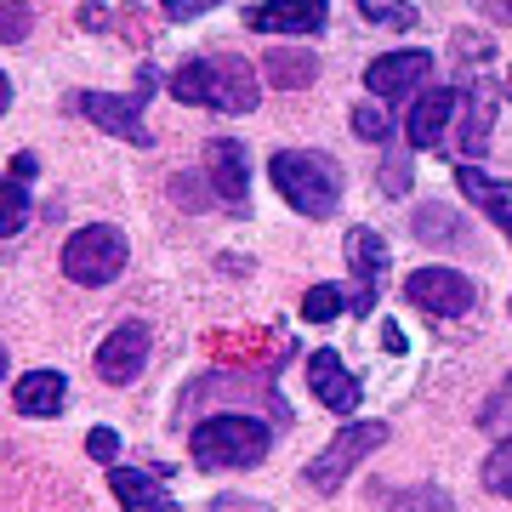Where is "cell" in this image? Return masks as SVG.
<instances>
[{"label":"cell","mask_w":512,"mask_h":512,"mask_svg":"<svg viewBox=\"0 0 512 512\" xmlns=\"http://www.w3.org/2000/svg\"><path fill=\"white\" fill-rule=\"evenodd\" d=\"M165 92L177 103H205V109H222V114H251L262 103V86H256L245 57H188L165 80Z\"/></svg>","instance_id":"cell-1"},{"label":"cell","mask_w":512,"mask_h":512,"mask_svg":"<svg viewBox=\"0 0 512 512\" xmlns=\"http://www.w3.org/2000/svg\"><path fill=\"white\" fill-rule=\"evenodd\" d=\"M268 450H274L268 421L234 416V410L200 421V427L188 433V456H194V467H205V473H251V467L268 461Z\"/></svg>","instance_id":"cell-2"},{"label":"cell","mask_w":512,"mask_h":512,"mask_svg":"<svg viewBox=\"0 0 512 512\" xmlns=\"http://www.w3.org/2000/svg\"><path fill=\"white\" fill-rule=\"evenodd\" d=\"M268 177H274L279 200L302 211V217H330L342 205V165L330 154H313V148H279L268 160Z\"/></svg>","instance_id":"cell-3"},{"label":"cell","mask_w":512,"mask_h":512,"mask_svg":"<svg viewBox=\"0 0 512 512\" xmlns=\"http://www.w3.org/2000/svg\"><path fill=\"white\" fill-rule=\"evenodd\" d=\"M387 439H393V427H387V421H348V427H342V433H336V439H330L325 450L308 461L302 484H308V490H319V495L342 490V478H348L365 456H376Z\"/></svg>","instance_id":"cell-4"},{"label":"cell","mask_w":512,"mask_h":512,"mask_svg":"<svg viewBox=\"0 0 512 512\" xmlns=\"http://www.w3.org/2000/svg\"><path fill=\"white\" fill-rule=\"evenodd\" d=\"M126 256H131L126 234L109 228V222H92V228L69 234V245H63V274H69L74 285L97 291V285H114V279L126 274Z\"/></svg>","instance_id":"cell-5"},{"label":"cell","mask_w":512,"mask_h":512,"mask_svg":"<svg viewBox=\"0 0 512 512\" xmlns=\"http://www.w3.org/2000/svg\"><path fill=\"white\" fill-rule=\"evenodd\" d=\"M148 92H154V69H143V80H137V92H131V97L80 92V97H74V109L86 114L92 126L114 131V137H126L131 148H148V143H154V131L143 126V103H148Z\"/></svg>","instance_id":"cell-6"},{"label":"cell","mask_w":512,"mask_h":512,"mask_svg":"<svg viewBox=\"0 0 512 512\" xmlns=\"http://www.w3.org/2000/svg\"><path fill=\"white\" fill-rule=\"evenodd\" d=\"M404 296H410L421 313H433V319H461V313H473V302H478L473 279H461L456 268H416V274L404 279Z\"/></svg>","instance_id":"cell-7"},{"label":"cell","mask_w":512,"mask_h":512,"mask_svg":"<svg viewBox=\"0 0 512 512\" xmlns=\"http://www.w3.org/2000/svg\"><path fill=\"white\" fill-rule=\"evenodd\" d=\"M330 18V0H262L245 6V29L256 35H319Z\"/></svg>","instance_id":"cell-8"},{"label":"cell","mask_w":512,"mask_h":512,"mask_svg":"<svg viewBox=\"0 0 512 512\" xmlns=\"http://www.w3.org/2000/svg\"><path fill=\"white\" fill-rule=\"evenodd\" d=\"M143 365H148V325H137V319L114 325L103 336V348H97V376L109 387H126L143 376Z\"/></svg>","instance_id":"cell-9"},{"label":"cell","mask_w":512,"mask_h":512,"mask_svg":"<svg viewBox=\"0 0 512 512\" xmlns=\"http://www.w3.org/2000/svg\"><path fill=\"white\" fill-rule=\"evenodd\" d=\"M427 74H433V52L410 46V52H382V57H370L365 86H370L376 97H416Z\"/></svg>","instance_id":"cell-10"},{"label":"cell","mask_w":512,"mask_h":512,"mask_svg":"<svg viewBox=\"0 0 512 512\" xmlns=\"http://www.w3.org/2000/svg\"><path fill=\"white\" fill-rule=\"evenodd\" d=\"M205 171H211V188H217L222 205L251 211V171H245V143H234V137H211V143H205Z\"/></svg>","instance_id":"cell-11"},{"label":"cell","mask_w":512,"mask_h":512,"mask_svg":"<svg viewBox=\"0 0 512 512\" xmlns=\"http://www.w3.org/2000/svg\"><path fill=\"white\" fill-rule=\"evenodd\" d=\"M456 109H461L456 86H433V92H421L416 109L404 114V137H410V148H439L444 131H450V120H456Z\"/></svg>","instance_id":"cell-12"},{"label":"cell","mask_w":512,"mask_h":512,"mask_svg":"<svg viewBox=\"0 0 512 512\" xmlns=\"http://www.w3.org/2000/svg\"><path fill=\"white\" fill-rule=\"evenodd\" d=\"M308 387H313V399L325 404V410H336V416H348L353 404H359V376H353L348 365H342V353H330V348H319L308 359Z\"/></svg>","instance_id":"cell-13"},{"label":"cell","mask_w":512,"mask_h":512,"mask_svg":"<svg viewBox=\"0 0 512 512\" xmlns=\"http://www.w3.org/2000/svg\"><path fill=\"white\" fill-rule=\"evenodd\" d=\"M12 404H18V416H57V410L69 404V382H63V370H29V376H18Z\"/></svg>","instance_id":"cell-14"},{"label":"cell","mask_w":512,"mask_h":512,"mask_svg":"<svg viewBox=\"0 0 512 512\" xmlns=\"http://www.w3.org/2000/svg\"><path fill=\"white\" fill-rule=\"evenodd\" d=\"M109 490H114V501H120L126 512H171V507H177L160 478H154V473H137V467H114V473H109Z\"/></svg>","instance_id":"cell-15"},{"label":"cell","mask_w":512,"mask_h":512,"mask_svg":"<svg viewBox=\"0 0 512 512\" xmlns=\"http://www.w3.org/2000/svg\"><path fill=\"white\" fill-rule=\"evenodd\" d=\"M262 74L274 80L279 92H308L313 74H319V57L308 46H274V52L262 57Z\"/></svg>","instance_id":"cell-16"},{"label":"cell","mask_w":512,"mask_h":512,"mask_svg":"<svg viewBox=\"0 0 512 512\" xmlns=\"http://www.w3.org/2000/svg\"><path fill=\"white\" fill-rule=\"evenodd\" d=\"M461 154H467V160H473V154H484V148H490V131H495V97L484 92V86H478L473 97H467V103H461Z\"/></svg>","instance_id":"cell-17"},{"label":"cell","mask_w":512,"mask_h":512,"mask_svg":"<svg viewBox=\"0 0 512 512\" xmlns=\"http://www.w3.org/2000/svg\"><path fill=\"white\" fill-rule=\"evenodd\" d=\"M348 268L359 274V285H370L376 291V279H382V268H387V239L376 234V228H348Z\"/></svg>","instance_id":"cell-18"},{"label":"cell","mask_w":512,"mask_h":512,"mask_svg":"<svg viewBox=\"0 0 512 512\" xmlns=\"http://www.w3.org/2000/svg\"><path fill=\"white\" fill-rule=\"evenodd\" d=\"M456 188H461V194H467V200H473L490 222H495V217H507V211H512V194H507L501 183H490V177H484L478 165H461V160H456Z\"/></svg>","instance_id":"cell-19"},{"label":"cell","mask_w":512,"mask_h":512,"mask_svg":"<svg viewBox=\"0 0 512 512\" xmlns=\"http://www.w3.org/2000/svg\"><path fill=\"white\" fill-rule=\"evenodd\" d=\"M387 507L393 512H456V501H450L444 484H416V490H399Z\"/></svg>","instance_id":"cell-20"},{"label":"cell","mask_w":512,"mask_h":512,"mask_svg":"<svg viewBox=\"0 0 512 512\" xmlns=\"http://www.w3.org/2000/svg\"><path fill=\"white\" fill-rule=\"evenodd\" d=\"M342 308H353L348 296H342V285H313V291L302 296V319H308V325H325V319H336Z\"/></svg>","instance_id":"cell-21"},{"label":"cell","mask_w":512,"mask_h":512,"mask_svg":"<svg viewBox=\"0 0 512 512\" xmlns=\"http://www.w3.org/2000/svg\"><path fill=\"white\" fill-rule=\"evenodd\" d=\"M359 12L382 29H416V6L410 0H359Z\"/></svg>","instance_id":"cell-22"},{"label":"cell","mask_w":512,"mask_h":512,"mask_svg":"<svg viewBox=\"0 0 512 512\" xmlns=\"http://www.w3.org/2000/svg\"><path fill=\"white\" fill-rule=\"evenodd\" d=\"M23 222H29V183H6V194H0V234L6 239L23 234Z\"/></svg>","instance_id":"cell-23"},{"label":"cell","mask_w":512,"mask_h":512,"mask_svg":"<svg viewBox=\"0 0 512 512\" xmlns=\"http://www.w3.org/2000/svg\"><path fill=\"white\" fill-rule=\"evenodd\" d=\"M484 490L512 501V439H501L490 450V461H484Z\"/></svg>","instance_id":"cell-24"},{"label":"cell","mask_w":512,"mask_h":512,"mask_svg":"<svg viewBox=\"0 0 512 512\" xmlns=\"http://www.w3.org/2000/svg\"><path fill=\"white\" fill-rule=\"evenodd\" d=\"M353 137H359V143H387L393 126H387V114L376 109V103H359V109H353Z\"/></svg>","instance_id":"cell-25"},{"label":"cell","mask_w":512,"mask_h":512,"mask_svg":"<svg viewBox=\"0 0 512 512\" xmlns=\"http://www.w3.org/2000/svg\"><path fill=\"white\" fill-rule=\"evenodd\" d=\"M416 234L421 239H461V228H450L444 205H421V211H416Z\"/></svg>","instance_id":"cell-26"},{"label":"cell","mask_w":512,"mask_h":512,"mask_svg":"<svg viewBox=\"0 0 512 512\" xmlns=\"http://www.w3.org/2000/svg\"><path fill=\"white\" fill-rule=\"evenodd\" d=\"M86 456L103 461V467H114V456H120V433H114V427H92V433H86Z\"/></svg>","instance_id":"cell-27"},{"label":"cell","mask_w":512,"mask_h":512,"mask_svg":"<svg viewBox=\"0 0 512 512\" xmlns=\"http://www.w3.org/2000/svg\"><path fill=\"white\" fill-rule=\"evenodd\" d=\"M23 35H29V6H23V0H12V6L0 12V40H6V46H18Z\"/></svg>","instance_id":"cell-28"},{"label":"cell","mask_w":512,"mask_h":512,"mask_svg":"<svg viewBox=\"0 0 512 512\" xmlns=\"http://www.w3.org/2000/svg\"><path fill=\"white\" fill-rule=\"evenodd\" d=\"M171 18H200V12H211V6H222V0H160Z\"/></svg>","instance_id":"cell-29"},{"label":"cell","mask_w":512,"mask_h":512,"mask_svg":"<svg viewBox=\"0 0 512 512\" xmlns=\"http://www.w3.org/2000/svg\"><path fill=\"white\" fill-rule=\"evenodd\" d=\"M35 177V154H12V183H29Z\"/></svg>","instance_id":"cell-30"},{"label":"cell","mask_w":512,"mask_h":512,"mask_svg":"<svg viewBox=\"0 0 512 512\" xmlns=\"http://www.w3.org/2000/svg\"><path fill=\"white\" fill-rule=\"evenodd\" d=\"M382 348H387V353H404V330L393 325V319L382 325Z\"/></svg>","instance_id":"cell-31"},{"label":"cell","mask_w":512,"mask_h":512,"mask_svg":"<svg viewBox=\"0 0 512 512\" xmlns=\"http://www.w3.org/2000/svg\"><path fill=\"white\" fill-rule=\"evenodd\" d=\"M495 228H501V234L512 239V211H507V217H495Z\"/></svg>","instance_id":"cell-32"},{"label":"cell","mask_w":512,"mask_h":512,"mask_svg":"<svg viewBox=\"0 0 512 512\" xmlns=\"http://www.w3.org/2000/svg\"><path fill=\"white\" fill-rule=\"evenodd\" d=\"M507 97H512V69H507Z\"/></svg>","instance_id":"cell-33"},{"label":"cell","mask_w":512,"mask_h":512,"mask_svg":"<svg viewBox=\"0 0 512 512\" xmlns=\"http://www.w3.org/2000/svg\"><path fill=\"white\" fill-rule=\"evenodd\" d=\"M507 313H512V302H507Z\"/></svg>","instance_id":"cell-34"}]
</instances>
